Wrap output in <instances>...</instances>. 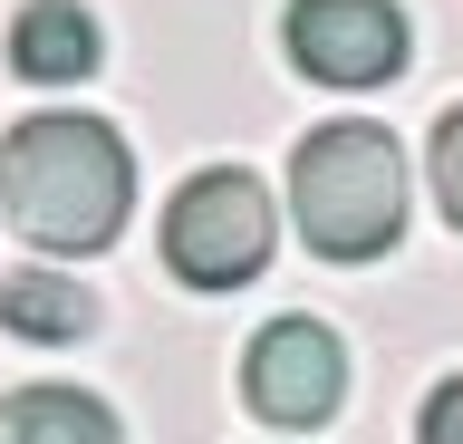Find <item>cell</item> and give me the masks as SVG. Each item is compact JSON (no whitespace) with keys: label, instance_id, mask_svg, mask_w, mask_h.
<instances>
[{"label":"cell","instance_id":"7","mask_svg":"<svg viewBox=\"0 0 463 444\" xmlns=\"http://www.w3.org/2000/svg\"><path fill=\"white\" fill-rule=\"evenodd\" d=\"M0 328L29 338V348H68V338L97 328V299H87L68 270H10V280H0Z\"/></svg>","mask_w":463,"mask_h":444},{"label":"cell","instance_id":"8","mask_svg":"<svg viewBox=\"0 0 463 444\" xmlns=\"http://www.w3.org/2000/svg\"><path fill=\"white\" fill-rule=\"evenodd\" d=\"M0 444H126V435L78 386H20V396H0Z\"/></svg>","mask_w":463,"mask_h":444},{"label":"cell","instance_id":"10","mask_svg":"<svg viewBox=\"0 0 463 444\" xmlns=\"http://www.w3.org/2000/svg\"><path fill=\"white\" fill-rule=\"evenodd\" d=\"M415 444H463V377H444L415 415Z\"/></svg>","mask_w":463,"mask_h":444},{"label":"cell","instance_id":"2","mask_svg":"<svg viewBox=\"0 0 463 444\" xmlns=\"http://www.w3.org/2000/svg\"><path fill=\"white\" fill-rule=\"evenodd\" d=\"M289 222L318 261H376L405 232V155L386 126L338 117L309 126V146L289 155Z\"/></svg>","mask_w":463,"mask_h":444},{"label":"cell","instance_id":"9","mask_svg":"<svg viewBox=\"0 0 463 444\" xmlns=\"http://www.w3.org/2000/svg\"><path fill=\"white\" fill-rule=\"evenodd\" d=\"M425 175H434V203H444V222L463 232V107H444L425 136Z\"/></svg>","mask_w":463,"mask_h":444},{"label":"cell","instance_id":"4","mask_svg":"<svg viewBox=\"0 0 463 444\" xmlns=\"http://www.w3.org/2000/svg\"><path fill=\"white\" fill-rule=\"evenodd\" d=\"M241 396H251L260 425H280V435H309L328 425L347 396V348L328 319H270L241 357Z\"/></svg>","mask_w":463,"mask_h":444},{"label":"cell","instance_id":"6","mask_svg":"<svg viewBox=\"0 0 463 444\" xmlns=\"http://www.w3.org/2000/svg\"><path fill=\"white\" fill-rule=\"evenodd\" d=\"M10 68L39 78V88H78V78H97V20H87L78 0H29L20 20H10Z\"/></svg>","mask_w":463,"mask_h":444},{"label":"cell","instance_id":"1","mask_svg":"<svg viewBox=\"0 0 463 444\" xmlns=\"http://www.w3.org/2000/svg\"><path fill=\"white\" fill-rule=\"evenodd\" d=\"M0 213L39 251H107L136 213V155L107 117H20L0 146Z\"/></svg>","mask_w":463,"mask_h":444},{"label":"cell","instance_id":"5","mask_svg":"<svg viewBox=\"0 0 463 444\" xmlns=\"http://www.w3.org/2000/svg\"><path fill=\"white\" fill-rule=\"evenodd\" d=\"M289 59L318 88H386L405 68L396 0H289Z\"/></svg>","mask_w":463,"mask_h":444},{"label":"cell","instance_id":"3","mask_svg":"<svg viewBox=\"0 0 463 444\" xmlns=\"http://www.w3.org/2000/svg\"><path fill=\"white\" fill-rule=\"evenodd\" d=\"M270 241H280V213H270L260 175H241V165H213L165 203V270L184 290H241L270 261Z\"/></svg>","mask_w":463,"mask_h":444}]
</instances>
